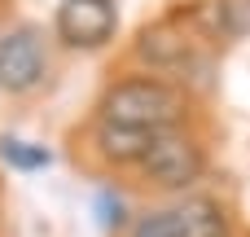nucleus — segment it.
<instances>
[{
    "label": "nucleus",
    "mask_w": 250,
    "mask_h": 237,
    "mask_svg": "<svg viewBox=\"0 0 250 237\" xmlns=\"http://www.w3.org/2000/svg\"><path fill=\"white\" fill-rule=\"evenodd\" d=\"M44 79V48L35 31H9L0 35V88L31 92Z\"/></svg>",
    "instance_id": "20e7f679"
},
{
    "label": "nucleus",
    "mask_w": 250,
    "mask_h": 237,
    "mask_svg": "<svg viewBox=\"0 0 250 237\" xmlns=\"http://www.w3.org/2000/svg\"><path fill=\"white\" fill-rule=\"evenodd\" d=\"M57 35L70 48H101L114 35V4L110 0H66L57 9Z\"/></svg>",
    "instance_id": "7ed1b4c3"
},
{
    "label": "nucleus",
    "mask_w": 250,
    "mask_h": 237,
    "mask_svg": "<svg viewBox=\"0 0 250 237\" xmlns=\"http://www.w3.org/2000/svg\"><path fill=\"white\" fill-rule=\"evenodd\" d=\"M141 172H145L154 185H163V189H185V185H193V180L202 176V150H198L189 136H180V132L167 128V132H158L154 145L145 150Z\"/></svg>",
    "instance_id": "f03ea898"
},
{
    "label": "nucleus",
    "mask_w": 250,
    "mask_h": 237,
    "mask_svg": "<svg viewBox=\"0 0 250 237\" xmlns=\"http://www.w3.org/2000/svg\"><path fill=\"white\" fill-rule=\"evenodd\" d=\"M110 123L123 128H141V132H167L180 114H185V97L158 79H123L105 92L101 101Z\"/></svg>",
    "instance_id": "f257e3e1"
},
{
    "label": "nucleus",
    "mask_w": 250,
    "mask_h": 237,
    "mask_svg": "<svg viewBox=\"0 0 250 237\" xmlns=\"http://www.w3.org/2000/svg\"><path fill=\"white\" fill-rule=\"evenodd\" d=\"M167 224H171V237H224L229 233L224 211L207 198H193V202L167 211Z\"/></svg>",
    "instance_id": "39448f33"
},
{
    "label": "nucleus",
    "mask_w": 250,
    "mask_h": 237,
    "mask_svg": "<svg viewBox=\"0 0 250 237\" xmlns=\"http://www.w3.org/2000/svg\"><path fill=\"white\" fill-rule=\"evenodd\" d=\"M154 136H158V132L123 128V123H110V119L97 128V145H101V154H105V158H114V163H141V158H145V150L154 145Z\"/></svg>",
    "instance_id": "423d86ee"
},
{
    "label": "nucleus",
    "mask_w": 250,
    "mask_h": 237,
    "mask_svg": "<svg viewBox=\"0 0 250 237\" xmlns=\"http://www.w3.org/2000/svg\"><path fill=\"white\" fill-rule=\"evenodd\" d=\"M0 154H4V163H13V167H22V172L48 167V150H44V145H31V141H18V136H4V141H0Z\"/></svg>",
    "instance_id": "0eeeda50"
}]
</instances>
